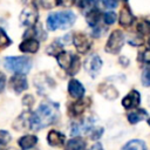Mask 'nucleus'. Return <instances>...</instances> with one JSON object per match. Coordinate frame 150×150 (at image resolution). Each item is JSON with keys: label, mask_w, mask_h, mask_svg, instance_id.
Instances as JSON below:
<instances>
[{"label": "nucleus", "mask_w": 150, "mask_h": 150, "mask_svg": "<svg viewBox=\"0 0 150 150\" xmlns=\"http://www.w3.org/2000/svg\"><path fill=\"white\" fill-rule=\"evenodd\" d=\"M55 57H56L57 64L63 70H66L69 75L77 74V71L81 67V61H80L79 55L73 54V53L67 52V50H61Z\"/></svg>", "instance_id": "20e7f679"}, {"label": "nucleus", "mask_w": 150, "mask_h": 150, "mask_svg": "<svg viewBox=\"0 0 150 150\" xmlns=\"http://www.w3.org/2000/svg\"><path fill=\"white\" fill-rule=\"evenodd\" d=\"M136 29H137V32H138L139 34H142V35H148V34H150V21H149L148 19L141 20V21L137 23Z\"/></svg>", "instance_id": "5701e85b"}, {"label": "nucleus", "mask_w": 150, "mask_h": 150, "mask_svg": "<svg viewBox=\"0 0 150 150\" xmlns=\"http://www.w3.org/2000/svg\"><path fill=\"white\" fill-rule=\"evenodd\" d=\"M88 105H90V98H88V97L77 98V101H75L74 103H71L69 105V114L73 117H79L86 111Z\"/></svg>", "instance_id": "9d476101"}, {"label": "nucleus", "mask_w": 150, "mask_h": 150, "mask_svg": "<svg viewBox=\"0 0 150 150\" xmlns=\"http://www.w3.org/2000/svg\"><path fill=\"white\" fill-rule=\"evenodd\" d=\"M38 143V137L35 135H23L18 139V144L22 150H29Z\"/></svg>", "instance_id": "aec40b11"}, {"label": "nucleus", "mask_w": 150, "mask_h": 150, "mask_svg": "<svg viewBox=\"0 0 150 150\" xmlns=\"http://www.w3.org/2000/svg\"><path fill=\"white\" fill-rule=\"evenodd\" d=\"M146 116H148V111L144 110V109H142V108H138V107H137V108H135L132 111L128 112L127 118H128L129 123L136 124V123H138V122L145 120Z\"/></svg>", "instance_id": "a211bd4d"}, {"label": "nucleus", "mask_w": 150, "mask_h": 150, "mask_svg": "<svg viewBox=\"0 0 150 150\" xmlns=\"http://www.w3.org/2000/svg\"><path fill=\"white\" fill-rule=\"evenodd\" d=\"M121 1H123V2H127V1H128V0H121Z\"/></svg>", "instance_id": "a19ab883"}, {"label": "nucleus", "mask_w": 150, "mask_h": 150, "mask_svg": "<svg viewBox=\"0 0 150 150\" xmlns=\"http://www.w3.org/2000/svg\"><path fill=\"white\" fill-rule=\"evenodd\" d=\"M56 6H62V7H69L71 5H74L75 0H54Z\"/></svg>", "instance_id": "7c9ffc66"}, {"label": "nucleus", "mask_w": 150, "mask_h": 150, "mask_svg": "<svg viewBox=\"0 0 150 150\" xmlns=\"http://www.w3.org/2000/svg\"><path fill=\"white\" fill-rule=\"evenodd\" d=\"M64 141H66V136L57 130H50L47 135V142L52 146H61L63 145Z\"/></svg>", "instance_id": "f3484780"}, {"label": "nucleus", "mask_w": 150, "mask_h": 150, "mask_svg": "<svg viewBox=\"0 0 150 150\" xmlns=\"http://www.w3.org/2000/svg\"><path fill=\"white\" fill-rule=\"evenodd\" d=\"M121 103L125 109H135L141 103V95L136 89H132L122 98Z\"/></svg>", "instance_id": "f8f14e48"}, {"label": "nucleus", "mask_w": 150, "mask_h": 150, "mask_svg": "<svg viewBox=\"0 0 150 150\" xmlns=\"http://www.w3.org/2000/svg\"><path fill=\"white\" fill-rule=\"evenodd\" d=\"M71 41H73L76 50L80 54H86L87 52H89V49L91 47L89 38L84 33H75L71 38Z\"/></svg>", "instance_id": "6e6552de"}, {"label": "nucleus", "mask_w": 150, "mask_h": 150, "mask_svg": "<svg viewBox=\"0 0 150 150\" xmlns=\"http://www.w3.org/2000/svg\"><path fill=\"white\" fill-rule=\"evenodd\" d=\"M38 18H39L38 11H36V8H35L33 5L25 7V8L21 11L20 16H19L21 25H23V26H26V27H32V26L36 25Z\"/></svg>", "instance_id": "0eeeda50"}, {"label": "nucleus", "mask_w": 150, "mask_h": 150, "mask_svg": "<svg viewBox=\"0 0 150 150\" xmlns=\"http://www.w3.org/2000/svg\"><path fill=\"white\" fill-rule=\"evenodd\" d=\"M103 134V128L102 127H97V128H94L91 131H90V138L91 139H98Z\"/></svg>", "instance_id": "c85d7f7f"}, {"label": "nucleus", "mask_w": 150, "mask_h": 150, "mask_svg": "<svg viewBox=\"0 0 150 150\" xmlns=\"http://www.w3.org/2000/svg\"><path fill=\"white\" fill-rule=\"evenodd\" d=\"M6 149V144H1L0 143V150H5Z\"/></svg>", "instance_id": "e433bc0d"}, {"label": "nucleus", "mask_w": 150, "mask_h": 150, "mask_svg": "<svg viewBox=\"0 0 150 150\" xmlns=\"http://www.w3.org/2000/svg\"><path fill=\"white\" fill-rule=\"evenodd\" d=\"M138 60L143 63H146V64H150V49H145V50H142L139 54H138Z\"/></svg>", "instance_id": "cd10ccee"}, {"label": "nucleus", "mask_w": 150, "mask_h": 150, "mask_svg": "<svg viewBox=\"0 0 150 150\" xmlns=\"http://www.w3.org/2000/svg\"><path fill=\"white\" fill-rule=\"evenodd\" d=\"M90 150H104V149H103L102 144H100V143H95V144L90 148Z\"/></svg>", "instance_id": "c9c22d12"}, {"label": "nucleus", "mask_w": 150, "mask_h": 150, "mask_svg": "<svg viewBox=\"0 0 150 150\" xmlns=\"http://www.w3.org/2000/svg\"><path fill=\"white\" fill-rule=\"evenodd\" d=\"M102 68V60L97 54H93L86 62V69L91 77H96Z\"/></svg>", "instance_id": "9b49d317"}, {"label": "nucleus", "mask_w": 150, "mask_h": 150, "mask_svg": "<svg viewBox=\"0 0 150 150\" xmlns=\"http://www.w3.org/2000/svg\"><path fill=\"white\" fill-rule=\"evenodd\" d=\"M135 21V16L132 15L130 8L124 5L121 11H120V15H118V23L122 26V27H130Z\"/></svg>", "instance_id": "2eb2a0df"}, {"label": "nucleus", "mask_w": 150, "mask_h": 150, "mask_svg": "<svg viewBox=\"0 0 150 150\" xmlns=\"http://www.w3.org/2000/svg\"><path fill=\"white\" fill-rule=\"evenodd\" d=\"M86 145H87V142H86L82 137L77 136V137L70 138V139L66 143L63 150H84Z\"/></svg>", "instance_id": "412c9836"}, {"label": "nucleus", "mask_w": 150, "mask_h": 150, "mask_svg": "<svg viewBox=\"0 0 150 150\" xmlns=\"http://www.w3.org/2000/svg\"><path fill=\"white\" fill-rule=\"evenodd\" d=\"M33 61L28 56H7L4 61V67L14 74H28L32 69Z\"/></svg>", "instance_id": "7ed1b4c3"}, {"label": "nucleus", "mask_w": 150, "mask_h": 150, "mask_svg": "<svg viewBox=\"0 0 150 150\" xmlns=\"http://www.w3.org/2000/svg\"><path fill=\"white\" fill-rule=\"evenodd\" d=\"M120 63H121L123 67H127V66L129 64V60H128L127 57H124V56H121V57H120Z\"/></svg>", "instance_id": "f704fd0d"}, {"label": "nucleus", "mask_w": 150, "mask_h": 150, "mask_svg": "<svg viewBox=\"0 0 150 150\" xmlns=\"http://www.w3.org/2000/svg\"><path fill=\"white\" fill-rule=\"evenodd\" d=\"M141 80H142V84L145 86V87H150V66L146 67L143 73H142V76H141Z\"/></svg>", "instance_id": "bb28decb"}, {"label": "nucleus", "mask_w": 150, "mask_h": 150, "mask_svg": "<svg viewBox=\"0 0 150 150\" xmlns=\"http://www.w3.org/2000/svg\"><path fill=\"white\" fill-rule=\"evenodd\" d=\"M124 33L121 29H115L110 33L105 43V50L110 54H117L124 45Z\"/></svg>", "instance_id": "39448f33"}, {"label": "nucleus", "mask_w": 150, "mask_h": 150, "mask_svg": "<svg viewBox=\"0 0 150 150\" xmlns=\"http://www.w3.org/2000/svg\"><path fill=\"white\" fill-rule=\"evenodd\" d=\"M148 45H149V47H150V38H149V40H148Z\"/></svg>", "instance_id": "4c0bfd02"}, {"label": "nucleus", "mask_w": 150, "mask_h": 150, "mask_svg": "<svg viewBox=\"0 0 150 150\" xmlns=\"http://www.w3.org/2000/svg\"><path fill=\"white\" fill-rule=\"evenodd\" d=\"M40 48V43L39 40L34 39V38H25V40L19 45V49L22 53H30V54H35Z\"/></svg>", "instance_id": "4468645a"}, {"label": "nucleus", "mask_w": 150, "mask_h": 150, "mask_svg": "<svg viewBox=\"0 0 150 150\" xmlns=\"http://www.w3.org/2000/svg\"><path fill=\"white\" fill-rule=\"evenodd\" d=\"M34 84L39 91L40 95H45L47 94L52 88L55 87V82L53 81V79H50L46 73H40L35 76L34 80Z\"/></svg>", "instance_id": "423d86ee"}, {"label": "nucleus", "mask_w": 150, "mask_h": 150, "mask_svg": "<svg viewBox=\"0 0 150 150\" xmlns=\"http://www.w3.org/2000/svg\"><path fill=\"white\" fill-rule=\"evenodd\" d=\"M68 93L69 95L73 97V98H81L84 96V93H86V89L83 87V84L76 80V79H71L69 80L68 82Z\"/></svg>", "instance_id": "ddd939ff"}, {"label": "nucleus", "mask_w": 150, "mask_h": 150, "mask_svg": "<svg viewBox=\"0 0 150 150\" xmlns=\"http://www.w3.org/2000/svg\"><path fill=\"white\" fill-rule=\"evenodd\" d=\"M148 124H149V125H150V118H149V120H148Z\"/></svg>", "instance_id": "ea45409f"}, {"label": "nucleus", "mask_w": 150, "mask_h": 150, "mask_svg": "<svg viewBox=\"0 0 150 150\" xmlns=\"http://www.w3.org/2000/svg\"><path fill=\"white\" fill-rule=\"evenodd\" d=\"M32 5L35 8H43V9H49L54 6L53 0H32Z\"/></svg>", "instance_id": "393cba45"}, {"label": "nucleus", "mask_w": 150, "mask_h": 150, "mask_svg": "<svg viewBox=\"0 0 150 150\" xmlns=\"http://www.w3.org/2000/svg\"><path fill=\"white\" fill-rule=\"evenodd\" d=\"M12 40L9 39V36L6 34L5 29L0 27V49H5L8 46H11Z\"/></svg>", "instance_id": "b1692460"}, {"label": "nucleus", "mask_w": 150, "mask_h": 150, "mask_svg": "<svg viewBox=\"0 0 150 150\" xmlns=\"http://www.w3.org/2000/svg\"><path fill=\"white\" fill-rule=\"evenodd\" d=\"M97 90H98V93H100L103 97H105V98H108V100H115V98L118 97V91H117V89H116L114 86L109 84V83H101V84L98 86Z\"/></svg>", "instance_id": "dca6fc26"}, {"label": "nucleus", "mask_w": 150, "mask_h": 150, "mask_svg": "<svg viewBox=\"0 0 150 150\" xmlns=\"http://www.w3.org/2000/svg\"><path fill=\"white\" fill-rule=\"evenodd\" d=\"M116 19H117V15H116L115 12H107V13L103 14V20H104V22H105L108 26L112 25V23L116 21Z\"/></svg>", "instance_id": "a878e982"}, {"label": "nucleus", "mask_w": 150, "mask_h": 150, "mask_svg": "<svg viewBox=\"0 0 150 150\" xmlns=\"http://www.w3.org/2000/svg\"><path fill=\"white\" fill-rule=\"evenodd\" d=\"M121 150H146V144L142 139H131L127 142Z\"/></svg>", "instance_id": "4be33fe9"}, {"label": "nucleus", "mask_w": 150, "mask_h": 150, "mask_svg": "<svg viewBox=\"0 0 150 150\" xmlns=\"http://www.w3.org/2000/svg\"><path fill=\"white\" fill-rule=\"evenodd\" d=\"M118 1H120V0H102L103 5H104L107 8H110V9L115 8V7L117 6Z\"/></svg>", "instance_id": "473e14b6"}, {"label": "nucleus", "mask_w": 150, "mask_h": 150, "mask_svg": "<svg viewBox=\"0 0 150 150\" xmlns=\"http://www.w3.org/2000/svg\"><path fill=\"white\" fill-rule=\"evenodd\" d=\"M145 19H148V20H149V21H150V15H149V16H148V18H145Z\"/></svg>", "instance_id": "58836bf2"}, {"label": "nucleus", "mask_w": 150, "mask_h": 150, "mask_svg": "<svg viewBox=\"0 0 150 150\" xmlns=\"http://www.w3.org/2000/svg\"><path fill=\"white\" fill-rule=\"evenodd\" d=\"M60 116L59 104L50 101L42 102L39 108L30 112L29 115V129L30 130H40L47 125L53 124L57 121Z\"/></svg>", "instance_id": "f257e3e1"}, {"label": "nucleus", "mask_w": 150, "mask_h": 150, "mask_svg": "<svg viewBox=\"0 0 150 150\" xmlns=\"http://www.w3.org/2000/svg\"><path fill=\"white\" fill-rule=\"evenodd\" d=\"M5 84H6V76H5V74H4V73H1V71H0V93L4 90Z\"/></svg>", "instance_id": "72a5a7b5"}, {"label": "nucleus", "mask_w": 150, "mask_h": 150, "mask_svg": "<svg viewBox=\"0 0 150 150\" xmlns=\"http://www.w3.org/2000/svg\"><path fill=\"white\" fill-rule=\"evenodd\" d=\"M22 104L23 105H27V107H32L34 104V97L32 95H26L22 98Z\"/></svg>", "instance_id": "2f4dec72"}, {"label": "nucleus", "mask_w": 150, "mask_h": 150, "mask_svg": "<svg viewBox=\"0 0 150 150\" xmlns=\"http://www.w3.org/2000/svg\"><path fill=\"white\" fill-rule=\"evenodd\" d=\"M11 141V135L6 130H0V143L1 144H7Z\"/></svg>", "instance_id": "c756f323"}, {"label": "nucleus", "mask_w": 150, "mask_h": 150, "mask_svg": "<svg viewBox=\"0 0 150 150\" xmlns=\"http://www.w3.org/2000/svg\"><path fill=\"white\" fill-rule=\"evenodd\" d=\"M76 21V15L70 11L50 13L46 19V26L48 30L68 29Z\"/></svg>", "instance_id": "f03ea898"}, {"label": "nucleus", "mask_w": 150, "mask_h": 150, "mask_svg": "<svg viewBox=\"0 0 150 150\" xmlns=\"http://www.w3.org/2000/svg\"><path fill=\"white\" fill-rule=\"evenodd\" d=\"M101 16H102V13H101V11H100L98 8H96V7L91 8V9L86 14V20H87L88 26L95 28V27L98 25V22H100V20H101Z\"/></svg>", "instance_id": "6ab92c4d"}, {"label": "nucleus", "mask_w": 150, "mask_h": 150, "mask_svg": "<svg viewBox=\"0 0 150 150\" xmlns=\"http://www.w3.org/2000/svg\"><path fill=\"white\" fill-rule=\"evenodd\" d=\"M9 88L16 93L20 94L23 90L28 89V81L25 77L23 74H14L11 79H9Z\"/></svg>", "instance_id": "1a4fd4ad"}]
</instances>
